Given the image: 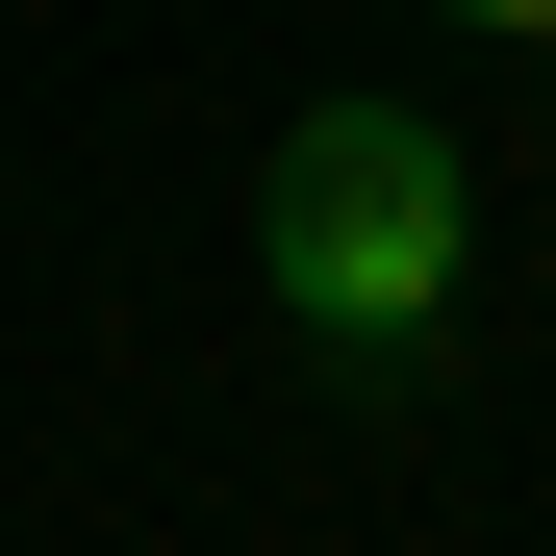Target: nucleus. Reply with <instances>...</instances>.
Returning a JSON list of instances; mask_svg holds the SVG:
<instances>
[{"mask_svg": "<svg viewBox=\"0 0 556 556\" xmlns=\"http://www.w3.org/2000/svg\"><path fill=\"white\" fill-rule=\"evenodd\" d=\"M253 278H278L304 354L430 380V354H455V278H481V152H455L430 102H304L278 177H253Z\"/></svg>", "mask_w": 556, "mask_h": 556, "instance_id": "1", "label": "nucleus"}, {"mask_svg": "<svg viewBox=\"0 0 556 556\" xmlns=\"http://www.w3.org/2000/svg\"><path fill=\"white\" fill-rule=\"evenodd\" d=\"M455 26H506V51H556V0H455Z\"/></svg>", "mask_w": 556, "mask_h": 556, "instance_id": "2", "label": "nucleus"}]
</instances>
